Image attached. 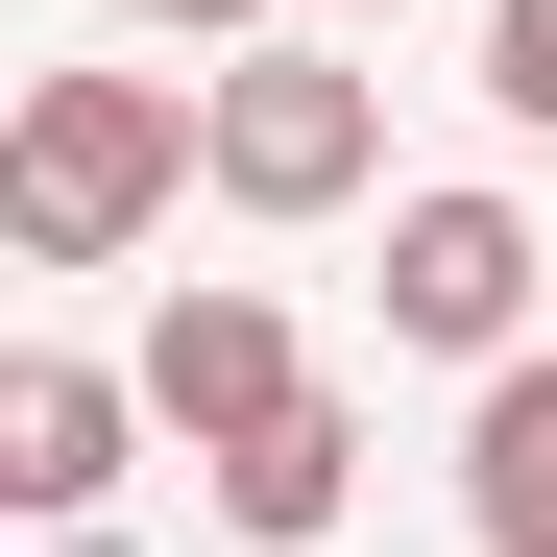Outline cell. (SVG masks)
I'll use <instances>...</instances> for the list:
<instances>
[{
    "instance_id": "6da1fadb",
    "label": "cell",
    "mask_w": 557,
    "mask_h": 557,
    "mask_svg": "<svg viewBox=\"0 0 557 557\" xmlns=\"http://www.w3.org/2000/svg\"><path fill=\"white\" fill-rule=\"evenodd\" d=\"M170 195H195V98L170 73H25V122H0V243L25 267H122Z\"/></svg>"
},
{
    "instance_id": "7a4b0ae2",
    "label": "cell",
    "mask_w": 557,
    "mask_h": 557,
    "mask_svg": "<svg viewBox=\"0 0 557 557\" xmlns=\"http://www.w3.org/2000/svg\"><path fill=\"white\" fill-rule=\"evenodd\" d=\"M195 170H219L243 219H339L363 170H388V98H363L339 49H219L195 73Z\"/></svg>"
},
{
    "instance_id": "3957f363",
    "label": "cell",
    "mask_w": 557,
    "mask_h": 557,
    "mask_svg": "<svg viewBox=\"0 0 557 557\" xmlns=\"http://www.w3.org/2000/svg\"><path fill=\"white\" fill-rule=\"evenodd\" d=\"M388 339L533 363V219H509V195H388Z\"/></svg>"
},
{
    "instance_id": "277c9868",
    "label": "cell",
    "mask_w": 557,
    "mask_h": 557,
    "mask_svg": "<svg viewBox=\"0 0 557 557\" xmlns=\"http://www.w3.org/2000/svg\"><path fill=\"white\" fill-rule=\"evenodd\" d=\"M122 436H146V363H73V339L0 363V509H25V533H98Z\"/></svg>"
},
{
    "instance_id": "5b68a950",
    "label": "cell",
    "mask_w": 557,
    "mask_h": 557,
    "mask_svg": "<svg viewBox=\"0 0 557 557\" xmlns=\"http://www.w3.org/2000/svg\"><path fill=\"white\" fill-rule=\"evenodd\" d=\"M146 412L195 436V460H243L267 412H315V363H292V315H267V292H170V315H146Z\"/></svg>"
},
{
    "instance_id": "8992f818",
    "label": "cell",
    "mask_w": 557,
    "mask_h": 557,
    "mask_svg": "<svg viewBox=\"0 0 557 557\" xmlns=\"http://www.w3.org/2000/svg\"><path fill=\"white\" fill-rule=\"evenodd\" d=\"M195 485L243 509V557H315V533H339V485H363V412L315 388V412H267L243 460H195Z\"/></svg>"
},
{
    "instance_id": "52a82bcc",
    "label": "cell",
    "mask_w": 557,
    "mask_h": 557,
    "mask_svg": "<svg viewBox=\"0 0 557 557\" xmlns=\"http://www.w3.org/2000/svg\"><path fill=\"white\" fill-rule=\"evenodd\" d=\"M460 509H485V557H557V363H485V436H460Z\"/></svg>"
},
{
    "instance_id": "ba28073f",
    "label": "cell",
    "mask_w": 557,
    "mask_h": 557,
    "mask_svg": "<svg viewBox=\"0 0 557 557\" xmlns=\"http://www.w3.org/2000/svg\"><path fill=\"white\" fill-rule=\"evenodd\" d=\"M485 98H509V122L557 146V0H485Z\"/></svg>"
},
{
    "instance_id": "9c48e42d",
    "label": "cell",
    "mask_w": 557,
    "mask_h": 557,
    "mask_svg": "<svg viewBox=\"0 0 557 557\" xmlns=\"http://www.w3.org/2000/svg\"><path fill=\"white\" fill-rule=\"evenodd\" d=\"M122 25H170V49H243V0H122Z\"/></svg>"
},
{
    "instance_id": "30bf717a",
    "label": "cell",
    "mask_w": 557,
    "mask_h": 557,
    "mask_svg": "<svg viewBox=\"0 0 557 557\" xmlns=\"http://www.w3.org/2000/svg\"><path fill=\"white\" fill-rule=\"evenodd\" d=\"M49 557H146V533H49Z\"/></svg>"
},
{
    "instance_id": "8fae6325",
    "label": "cell",
    "mask_w": 557,
    "mask_h": 557,
    "mask_svg": "<svg viewBox=\"0 0 557 557\" xmlns=\"http://www.w3.org/2000/svg\"><path fill=\"white\" fill-rule=\"evenodd\" d=\"M339 25H388V0H339Z\"/></svg>"
}]
</instances>
